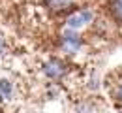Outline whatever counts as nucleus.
<instances>
[{
    "mask_svg": "<svg viewBox=\"0 0 122 113\" xmlns=\"http://www.w3.org/2000/svg\"><path fill=\"white\" fill-rule=\"evenodd\" d=\"M43 74H45L49 79H60L62 75L66 74V64H64L62 60L53 59V60H49V62L43 66Z\"/></svg>",
    "mask_w": 122,
    "mask_h": 113,
    "instance_id": "f257e3e1",
    "label": "nucleus"
},
{
    "mask_svg": "<svg viewBox=\"0 0 122 113\" xmlns=\"http://www.w3.org/2000/svg\"><path fill=\"white\" fill-rule=\"evenodd\" d=\"M81 47V38L73 32H66L62 36V49L68 53H75L77 49Z\"/></svg>",
    "mask_w": 122,
    "mask_h": 113,
    "instance_id": "f03ea898",
    "label": "nucleus"
},
{
    "mask_svg": "<svg viewBox=\"0 0 122 113\" xmlns=\"http://www.w3.org/2000/svg\"><path fill=\"white\" fill-rule=\"evenodd\" d=\"M92 19V13L90 11H79V13H73V15L68 19V27L70 28H79V27H83V25H86V23H90Z\"/></svg>",
    "mask_w": 122,
    "mask_h": 113,
    "instance_id": "7ed1b4c3",
    "label": "nucleus"
},
{
    "mask_svg": "<svg viewBox=\"0 0 122 113\" xmlns=\"http://www.w3.org/2000/svg\"><path fill=\"white\" fill-rule=\"evenodd\" d=\"M43 2L51 11H64V10L71 8L75 0H43Z\"/></svg>",
    "mask_w": 122,
    "mask_h": 113,
    "instance_id": "20e7f679",
    "label": "nucleus"
},
{
    "mask_svg": "<svg viewBox=\"0 0 122 113\" xmlns=\"http://www.w3.org/2000/svg\"><path fill=\"white\" fill-rule=\"evenodd\" d=\"M111 11H113V17H115L118 23H122V0H113Z\"/></svg>",
    "mask_w": 122,
    "mask_h": 113,
    "instance_id": "39448f33",
    "label": "nucleus"
},
{
    "mask_svg": "<svg viewBox=\"0 0 122 113\" xmlns=\"http://www.w3.org/2000/svg\"><path fill=\"white\" fill-rule=\"evenodd\" d=\"M11 94V83L6 79H0V98H8Z\"/></svg>",
    "mask_w": 122,
    "mask_h": 113,
    "instance_id": "423d86ee",
    "label": "nucleus"
},
{
    "mask_svg": "<svg viewBox=\"0 0 122 113\" xmlns=\"http://www.w3.org/2000/svg\"><path fill=\"white\" fill-rule=\"evenodd\" d=\"M115 96H117V100L122 104V83L118 85V89H117V92H115Z\"/></svg>",
    "mask_w": 122,
    "mask_h": 113,
    "instance_id": "0eeeda50",
    "label": "nucleus"
},
{
    "mask_svg": "<svg viewBox=\"0 0 122 113\" xmlns=\"http://www.w3.org/2000/svg\"><path fill=\"white\" fill-rule=\"evenodd\" d=\"M2 53H4V38L0 36V55H2Z\"/></svg>",
    "mask_w": 122,
    "mask_h": 113,
    "instance_id": "6e6552de",
    "label": "nucleus"
}]
</instances>
